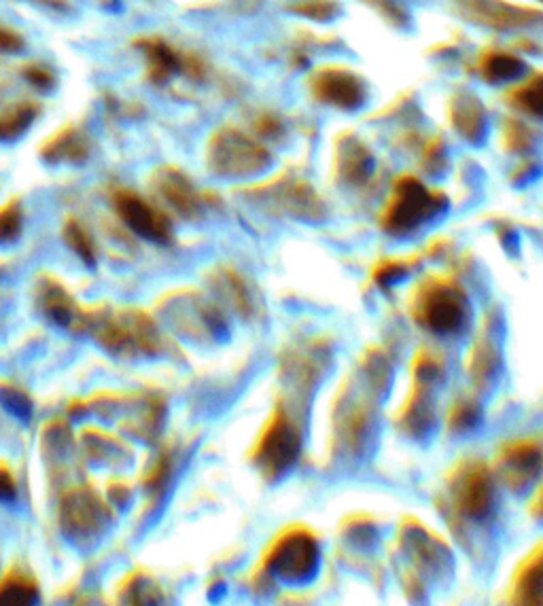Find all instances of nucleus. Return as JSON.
<instances>
[{"mask_svg":"<svg viewBox=\"0 0 543 606\" xmlns=\"http://www.w3.org/2000/svg\"><path fill=\"white\" fill-rule=\"evenodd\" d=\"M505 143H508L510 148H516V151L524 148V146L531 143V132H529V127H526L524 123L514 122V120H512V122L505 125Z\"/></svg>","mask_w":543,"mask_h":606,"instance_id":"32","label":"nucleus"},{"mask_svg":"<svg viewBox=\"0 0 543 606\" xmlns=\"http://www.w3.org/2000/svg\"><path fill=\"white\" fill-rule=\"evenodd\" d=\"M22 76H24L28 85H32L39 92H50L51 88L55 85V74H53V71H51L50 66L39 64V62L25 64L24 69H22Z\"/></svg>","mask_w":543,"mask_h":606,"instance_id":"29","label":"nucleus"},{"mask_svg":"<svg viewBox=\"0 0 543 606\" xmlns=\"http://www.w3.org/2000/svg\"><path fill=\"white\" fill-rule=\"evenodd\" d=\"M85 331L99 341L109 355L134 361L157 357L166 350V340L155 320L141 308H100L88 312Z\"/></svg>","mask_w":543,"mask_h":606,"instance_id":"1","label":"nucleus"},{"mask_svg":"<svg viewBox=\"0 0 543 606\" xmlns=\"http://www.w3.org/2000/svg\"><path fill=\"white\" fill-rule=\"evenodd\" d=\"M475 73L491 85L508 83V81H516L524 74V62L510 51L484 49L475 60Z\"/></svg>","mask_w":543,"mask_h":606,"instance_id":"18","label":"nucleus"},{"mask_svg":"<svg viewBox=\"0 0 543 606\" xmlns=\"http://www.w3.org/2000/svg\"><path fill=\"white\" fill-rule=\"evenodd\" d=\"M403 271H406V264H401V261H385V264H380V269L376 271V278L380 280V285H387L391 280L401 278Z\"/></svg>","mask_w":543,"mask_h":606,"instance_id":"35","label":"nucleus"},{"mask_svg":"<svg viewBox=\"0 0 543 606\" xmlns=\"http://www.w3.org/2000/svg\"><path fill=\"white\" fill-rule=\"evenodd\" d=\"M338 148V171L346 183H363L371 171V155L366 145H361L357 138L346 136L345 143Z\"/></svg>","mask_w":543,"mask_h":606,"instance_id":"19","label":"nucleus"},{"mask_svg":"<svg viewBox=\"0 0 543 606\" xmlns=\"http://www.w3.org/2000/svg\"><path fill=\"white\" fill-rule=\"evenodd\" d=\"M111 520V510L92 487H74L60 507V524L66 538L76 545H92L106 531Z\"/></svg>","mask_w":543,"mask_h":606,"instance_id":"7","label":"nucleus"},{"mask_svg":"<svg viewBox=\"0 0 543 606\" xmlns=\"http://www.w3.org/2000/svg\"><path fill=\"white\" fill-rule=\"evenodd\" d=\"M0 401L2 405L18 415V418H24L28 420L30 413H32V401L30 397L25 394L24 390L16 389V387H9V384H2L0 387Z\"/></svg>","mask_w":543,"mask_h":606,"instance_id":"28","label":"nucleus"},{"mask_svg":"<svg viewBox=\"0 0 543 606\" xmlns=\"http://www.w3.org/2000/svg\"><path fill=\"white\" fill-rule=\"evenodd\" d=\"M452 415H461V418H452L454 429L465 431V429H471V424L478 420V408L471 405L468 401H463V403H459V405L454 408Z\"/></svg>","mask_w":543,"mask_h":606,"instance_id":"34","label":"nucleus"},{"mask_svg":"<svg viewBox=\"0 0 543 606\" xmlns=\"http://www.w3.org/2000/svg\"><path fill=\"white\" fill-rule=\"evenodd\" d=\"M124 594L125 596H134V598H130V603H145L143 596H148V600L155 603L157 589H155V583L151 582V579H145V577L136 575L134 579H130L127 585H125Z\"/></svg>","mask_w":543,"mask_h":606,"instance_id":"30","label":"nucleus"},{"mask_svg":"<svg viewBox=\"0 0 543 606\" xmlns=\"http://www.w3.org/2000/svg\"><path fill=\"white\" fill-rule=\"evenodd\" d=\"M287 9L299 18H306V20L319 22V24L334 22L342 11L338 0H296Z\"/></svg>","mask_w":543,"mask_h":606,"instance_id":"25","label":"nucleus"},{"mask_svg":"<svg viewBox=\"0 0 543 606\" xmlns=\"http://www.w3.org/2000/svg\"><path fill=\"white\" fill-rule=\"evenodd\" d=\"M134 49L141 51L145 60L148 83L166 85L174 76H187L198 83L206 76V64L196 53L181 51L162 37H141L134 41Z\"/></svg>","mask_w":543,"mask_h":606,"instance_id":"8","label":"nucleus"},{"mask_svg":"<svg viewBox=\"0 0 543 606\" xmlns=\"http://www.w3.org/2000/svg\"><path fill=\"white\" fill-rule=\"evenodd\" d=\"M255 130H257L259 136H278V132L283 130V125L278 122V117H274L270 113H264L255 122Z\"/></svg>","mask_w":543,"mask_h":606,"instance_id":"36","label":"nucleus"},{"mask_svg":"<svg viewBox=\"0 0 543 606\" xmlns=\"http://www.w3.org/2000/svg\"><path fill=\"white\" fill-rule=\"evenodd\" d=\"M505 100L520 113L535 120H543V73L533 74L520 81L519 85H514L505 94Z\"/></svg>","mask_w":543,"mask_h":606,"instance_id":"22","label":"nucleus"},{"mask_svg":"<svg viewBox=\"0 0 543 606\" xmlns=\"http://www.w3.org/2000/svg\"><path fill=\"white\" fill-rule=\"evenodd\" d=\"M39 600V583L24 568H11L0 579V605L25 606Z\"/></svg>","mask_w":543,"mask_h":606,"instance_id":"20","label":"nucleus"},{"mask_svg":"<svg viewBox=\"0 0 543 606\" xmlns=\"http://www.w3.org/2000/svg\"><path fill=\"white\" fill-rule=\"evenodd\" d=\"M452 13L463 22L494 32H520L543 28V9L510 0H448Z\"/></svg>","mask_w":543,"mask_h":606,"instance_id":"6","label":"nucleus"},{"mask_svg":"<svg viewBox=\"0 0 543 606\" xmlns=\"http://www.w3.org/2000/svg\"><path fill=\"white\" fill-rule=\"evenodd\" d=\"M18 499V482L13 471L0 461V503H13Z\"/></svg>","mask_w":543,"mask_h":606,"instance_id":"33","label":"nucleus"},{"mask_svg":"<svg viewBox=\"0 0 543 606\" xmlns=\"http://www.w3.org/2000/svg\"><path fill=\"white\" fill-rule=\"evenodd\" d=\"M213 287L217 289V292L225 297L238 312L248 315L253 308H250V292H248L245 280L240 278L238 271L229 269V267H219L215 274H213Z\"/></svg>","mask_w":543,"mask_h":606,"instance_id":"24","label":"nucleus"},{"mask_svg":"<svg viewBox=\"0 0 543 606\" xmlns=\"http://www.w3.org/2000/svg\"><path fill=\"white\" fill-rule=\"evenodd\" d=\"M39 155L50 166H81L92 155V138L79 125H64L41 145Z\"/></svg>","mask_w":543,"mask_h":606,"instance_id":"15","label":"nucleus"},{"mask_svg":"<svg viewBox=\"0 0 543 606\" xmlns=\"http://www.w3.org/2000/svg\"><path fill=\"white\" fill-rule=\"evenodd\" d=\"M111 206L117 218L139 238L153 244L173 243V220L164 208L148 202L127 187H115L111 192Z\"/></svg>","mask_w":543,"mask_h":606,"instance_id":"9","label":"nucleus"},{"mask_svg":"<svg viewBox=\"0 0 543 606\" xmlns=\"http://www.w3.org/2000/svg\"><path fill=\"white\" fill-rule=\"evenodd\" d=\"M537 2H543V0H537Z\"/></svg>","mask_w":543,"mask_h":606,"instance_id":"39","label":"nucleus"},{"mask_svg":"<svg viewBox=\"0 0 543 606\" xmlns=\"http://www.w3.org/2000/svg\"><path fill=\"white\" fill-rule=\"evenodd\" d=\"M39 115V104L20 100L0 111V143H13L22 138Z\"/></svg>","mask_w":543,"mask_h":606,"instance_id":"21","label":"nucleus"},{"mask_svg":"<svg viewBox=\"0 0 543 606\" xmlns=\"http://www.w3.org/2000/svg\"><path fill=\"white\" fill-rule=\"evenodd\" d=\"M62 238H64V244L79 257L81 264H85L88 267L99 264L96 243H94L92 234L88 232V227L79 218L69 217L64 220Z\"/></svg>","mask_w":543,"mask_h":606,"instance_id":"23","label":"nucleus"},{"mask_svg":"<svg viewBox=\"0 0 543 606\" xmlns=\"http://www.w3.org/2000/svg\"><path fill=\"white\" fill-rule=\"evenodd\" d=\"M319 564V547L308 531L294 528L280 534L266 556V566L283 582H308Z\"/></svg>","mask_w":543,"mask_h":606,"instance_id":"10","label":"nucleus"},{"mask_svg":"<svg viewBox=\"0 0 543 606\" xmlns=\"http://www.w3.org/2000/svg\"><path fill=\"white\" fill-rule=\"evenodd\" d=\"M148 187L157 202L176 217L198 220L206 208V195L198 192L194 181L176 166H160L151 172Z\"/></svg>","mask_w":543,"mask_h":606,"instance_id":"12","label":"nucleus"},{"mask_svg":"<svg viewBox=\"0 0 543 606\" xmlns=\"http://www.w3.org/2000/svg\"><path fill=\"white\" fill-rule=\"evenodd\" d=\"M414 318L429 331L457 333L468 320V299L448 278H427L414 292Z\"/></svg>","mask_w":543,"mask_h":606,"instance_id":"4","label":"nucleus"},{"mask_svg":"<svg viewBox=\"0 0 543 606\" xmlns=\"http://www.w3.org/2000/svg\"><path fill=\"white\" fill-rule=\"evenodd\" d=\"M454 507L470 520H484L494 507L493 475L484 462L461 464L450 480Z\"/></svg>","mask_w":543,"mask_h":606,"instance_id":"13","label":"nucleus"},{"mask_svg":"<svg viewBox=\"0 0 543 606\" xmlns=\"http://www.w3.org/2000/svg\"><path fill=\"white\" fill-rule=\"evenodd\" d=\"M531 510H533L535 515L543 517V490H540V494H537V499L533 501V507H531Z\"/></svg>","mask_w":543,"mask_h":606,"instance_id":"38","label":"nucleus"},{"mask_svg":"<svg viewBox=\"0 0 543 606\" xmlns=\"http://www.w3.org/2000/svg\"><path fill=\"white\" fill-rule=\"evenodd\" d=\"M542 464L543 450L537 441L519 439V441L505 443L499 450V466L503 471L505 482L512 487L529 484L542 471Z\"/></svg>","mask_w":543,"mask_h":606,"instance_id":"16","label":"nucleus"},{"mask_svg":"<svg viewBox=\"0 0 543 606\" xmlns=\"http://www.w3.org/2000/svg\"><path fill=\"white\" fill-rule=\"evenodd\" d=\"M24 37L18 30H13L11 25L0 24V53L13 55V53L24 51Z\"/></svg>","mask_w":543,"mask_h":606,"instance_id":"31","label":"nucleus"},{"mask_svg":"<svg viewBox=\"0 0 543 606\" xmlns=\"http://www.w3.org/2000/svg\"><path fill=\"white\" fill-rule=\"evenodd\" d=\"M301 436L296 420L285 408H276L257 439L250 459L266 477L285 475L299 456Z\"/></svg>","mask_w":543,"mask_h":606,"instance_id":"5","label":"nucleus"},{"mask_svg":"<svg viewBox=\"0 0 543 606\" xmlns=\"http://www.w3.org/2000/svg\"><path fill=\"white\" fill-rule=\"evenodd\" d=\"M34 301L50 322L66 329V331H85L88 312L74 301L69 289L50 274H41L34 283Z\"/></svg>","mask_w":543,"mask_h":606,"instance_id":"14","label":"nucleus"},{"mask_svg":"<svg viewBox=\"0 0 543 606\" xmlns=\"http://www.w3.org/2000/svg\"><path fill=\"white\" fill-rule=\"evenodd\" d=\"M30 2H37L41 7H48L51 11H66L71 4L66 0H30Z\"/></svg>","mask_w":543,"mask_h":606,"instance_id":"37","label":"nucleus"},{"mask_svg":"<svg viewBox=\"0 0 543 606\" xmlns=\"http://www.w3.org/2000/svg\"><path fill=\"white\" fill-rule=\"evenodd\" d=\"M368 7H371L380 18H385L387 22L396 28H403L410 22L408 9L401 0H363Z\"/></svg>","mask_w":543,"mask_h":606,"instance_id":"27","label":"nucleus"},{"mask_svg":"<svg viewBox=\"0 0 543 606\" xmlns=\"http://www.w3.org/2000/svg\"><path fill=\"white\" fill-rule=\"evenodd\" d=\"M206 166L222 178H250L270 166V151L238 127H219L208 138Z\"/></svg>","mask_w":543,"mask_h":606,"instance_id":"3","label":"nucleus"},{"mask_svg":"<svg viewBox=\"0 0 543 606\" xmlns=\"http://www.w3.org/2000/svg\"><path fill=\"white\" fill-rule=\"evenodd\" d=\"M310 96L338 111H357L368 100V85L361 74L346 66H321L308 79Z\"/></svg>","mask_w":543,"mask_h":606,"instance_id":"11","label":"nucleus"},{"mask_svg":"<svg viewBox=\"0 0 543 606\" xmlns=\"http://www.w3.org/2000/svg\"><path fill=\"white\" fill-rule=\"evenodd\" d=\"M445 210V197L429 189L419 178L399 176L382 210L380 225L391 236H408Z\"/></svg>","mask_w":543,"mask_h":606,"instance_id":"2","label":"nucleus"},{"mask_svg":"<svg viewBox=\"0 0 543 606\" xmlns=\"http://www.w3.org/2000/svg\"><path fill=\"white\" fill-rule=\"evenodd\" d=\"M24 229V213L20 206V199H9L0 206V244L18 243Z\"/></svg>","mask_w":543,"mask_h":606,"instance_id":"26","label":"nucleus"},{"mask_svg":"<svg viewBox=\"0 0 543 606\" xmlns=\"http://www.w3.org/2000/svg\"><path fill=\"white\" fill-rule=\"evenodd\" d=\"M448 117L454 130L473 145L486 134V109L473 94H454L450 97Z\"/></svg>","mask_w":543,"mask_h":606,"instance_id":"17","label":"nucleus"}]
</instances>
